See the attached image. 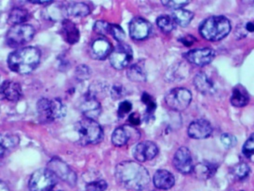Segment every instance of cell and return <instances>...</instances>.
I'll return each mask as SVG.
<instances>
[{"label":"cell","instance_id":"7a4b0ae2","mask_svg":"<svg viewBox=\"0 0 254 191\" xmlns=\"http://www.w3.org/2000/svg\"><path fill=\"white\" fill-rule=\"evenodd\" d=\"M40 58L41 53L37 48H23L9 54L8 66L17 74H29L37 69Z\"/></svg>","mask_w":254,"mask_h":191},{"label":"cell","instance_id":"4dcf8cb0","mask_svg":"<svg viewBox=\"0 0 254 191\" xmlns=\"http://www.w3.org/2000/svg\"><path fill=\"white\" fill-rule=\"evenodd\" d=\"M157 26L164 33H171L175 28V22L170 16H160L157 20Z\"/></svg>","mask_w":254,"mask_h":191},{"label":"cell","instance_id":"f35d334b","mask_svg":"<svg viewBox=\"0 0 254 191\" xmlns=\"http://www.w3.org/2000/svg\"><path fill=\"white\" fill-rule=\"evenodd\" d=\"M90 73H91V71H90V68L87 66V65L83 64V65H80V66L76 68V70H75V76L79 80H81V81L83 80L84 81V80H86V79H88L90 77Z\"/></svg>","mask_w":254,"mask_h":191},{"label":"cell","instance_id":"e575fe53","mask_svg":"<svg viewBox=\"0 0 254 191\" xmlns=\"http://www.w3.org/2000/svg\"><path fill=\"white\" fill-rule=\"evenodd\" d=\"M141 99H142V102L146 106V110H147L149 113L154 112L155 110L157 109V103H156L155 99L148 93H146V92L142 93Z\"/></svg>","mask_w":254,"mask_h":191},{"label":"cell","instance_id":"836d02e7","mask_svg":"<svg viewBox=\"0 0 254 191\" xmlns=\"http://www.w3.org/2000/svg\"><path fill=\"white\" fill-rule=\"evenodd\" d=\"M110 35H112L113 37L120 43H122L126 38L125 31L122 29V27L118 25V24H111Z\"/></svg>","mask_w":254,"mask_h":191},{"label":"cell","instance_id":"7c38bea8","mask_svg":"<svg viewBox=\"0 0 254 191\" xmlns=\"http://www.w3.org/2000/svg\"><path fill=\"white\" fill-rule=\"evenodd\" d=\"M175 168L182 174H190L193 171V160L190 150L187 147H181L173 158Z\"/></svg>","mask_w":254,"mask_h":191},{"label":"cell","instance_id":"5bb4252c","mask_svg":"<svg viewBox=\"0 0 254 191\" xmlns=\"http://www.w3.org/2000/svg\"><path fill=\"white\" fill-rule=\"evenodd\" d=\"M128 28H129V36L131 38L134 40L141 41L147 38L149 36L151 32V24L145 19L137 17L130 21Z\"/></svg>","mask_w":254,"mask_h":191},{"label":"cell","instance_id":"9c48e42d","mask_svg":"<svg viewBox=\"0 0 254 191\" xmlns=\"http://www.w3.org/2000/svg\"><path fill=\"white\" fill-rule=\"evenodd\" d=\"M48 169L50 170L56 177H59L66 184L75 187L76 185V174L70 166L58 158H54L48 163Z\"/></svg>","mask_w":254,"mask_h":191},{"label":"cell","instance_id":"3957f363","mask_svg":"<svg viewBox=\"0 0 254 191\" xmlns=\"http://www.w3.org/2000/svg\"><path fill=\"white\" fill-rule=\"evenodd\" d=\"M231 31L230 21L224 16H211L202 22L199 34L208 41H220Z\"/></svg>","mask_w":254,"mask_h":191},{"label":"cell","instance_id":"cb8c5ba5","mask_svg":"<svg viewBox=\"0 0 254 191\" xmlns=\"http://www.w3.org/2000/svg\"><path fill=\"white\" fill-rule=\"evenodd\" d=\"M217 166L213 163L210 162H200L196 164L194 167H193L194 177L200 180H207L214 176L216 173Z\"/></svg>","mask_w":254,"mask_h":191},{"label":"cell","instance_id":"ffe728a7","mask_svg":"<svg viewBox=\"0 0 254 191\" xmlns=\"http://www.w3.org/2000/svg\"><path fill=\"white\" fill-rule=\"evenodd\" d=\"M154 185L158 190L167 191L172 189L175 184V178L172 173L167 170H158L156 172L154 178Z\"/></svg>","mask_w":254,"mask_h":191},{"label":"cell","instance_id":"f6af8a7d","mask_svg":"<svg viewBox=\"0 0 254 191\" xmlns=\"http://www.w3.org/2000/svg\"><path fill=\"white\" fill-rule=\"evenodd\" d=\"M245 29H246L247 32L253 33L254 31V23L252 22H247V24L245 25Z\"/></svg>","mask_w":254,"mask_h":191},{"label":"cell","instance_id":"6da1fadb","mask_svg":"<svg viewBox=\"0 0 254 191\" xmlns=\"http://www.w3.org/2000/svg\"><path fill=\"white\" fill-rule=\"evenodd\" d=\"M116 179L119 184L129 191L145 190L150 184V176L142 165L136 162L125 161L116 167Z\"/></svg>","mask_w":254,"mask_h":191},{"label":"cell","instance_id":"ab89813d","mask_svg":"<svg viewBox=\"0 0 254 191\" xmlns=\"http://www.w3.org/2000/svg\"><path fill=\"white\" fill-rule=\"evenodd\" d=\"M222 144L226 148H232L237 145V139L231 134H224L221 137Z\"/></svg>","mask_w":254,"mask_h":191},{"label":"cell","instance_id":"681fc988","mask_svg":"<svg viewBox=\"0 0 254 191\" xmlns=\"http://www.w3.org/2000/svg\"></svg>","mask_w":254,"mask_h":191},{"label":"cell","instance_id":"60d3db41","mask_svg":"<svg viewBox=\"0 0 254 191\" xmlns=\"http://www.w3.org/2000/svg\"><path fill=\"white\" fill-rule=\"evenodd\" d=\"M131 110H132V104L131 103L127 101V100L122 101V102L120 103V106H119V111H118L119 117H124Z\"/></svg>","mask_w":254,"mask_h":191},{"label":"cell","instance_id":"9a60e30c","mask_svg":"<svg viewBox=\"0 0 254 191\" xmlns=\"http://www.w3.org/2000/svg\"><path fill=\"white\" fill-rule=\"evenodd\" d=\"M188 136L194 140H204L212 134V127L209 121L198 119L192 122L188 127Z\"/></svg>","mask_w":254,"mask_h":191},{"label":"cell","instance_id":"2e32d148","mask_svg":"<svg viewBox=\"0 0 254 191\" xmlns=\"http://www.w3.org/2000/svg\"><path fill=\"white\" fill-rule=\"evenodd\" d=\"M112 45L105 38H97L90 45V55L92 59L103 60L110 56Z\"/></svg>","mask_w":254,"mask_h":191},{"label":"cell","instance_id":"484cf974","mask_svg":"<svg viewBox=\"0 0 254 191\" xmlns=\"http://www.w3.org/2000/svg\"><path fill=\"white\" fill-rule=\"evenodd\" d=\"M65 16L85 17L90 13V8L87 4L81 2H73L64 7Z\"/></svg>","mask_w":254,"mask_h":191},{"label":"cell","instance_id":"f546056e","mask_svg":"<svg viewBox=\"0 0 254 191\" xmlns=\"http://www.w3.org/2000/svg\"><path fill=\"white\" fill-rule=\"evenodd\" d=\"M28 18H29V13L26 9L22 7H15L8 15V22L10 25L15 26V25L23 24V22H26Z\"/></svg>","mask_w":254,"mask_h":191},{"label":"cell","instance_id":"4fadbf2b","mask_svg":"<svg viewBox=\"0 0 254 191\" xmlns=\"http://www.w3.org/2000/svg\"><path fill=\"white\" fill-rule=\"evenodd\" d=\"M158 153V147L152 141H142L133 148V156L138 162H144L154 159Z\"/></svg>","mask_w":254,"mask_h":191},{"label":"cell","instance_id":"8992f818","mask_svg":"<svg viewBox=\"0 0 254 191\" xmlns=\"http://www.w3.org/2000/svg\"><path fill=\"white\" fill-rule=\"evenodd\" d=\"M36 31L30 24L12 26L6 36V42L10 48H19L29 43L35 37Z\"/></svg>","mask_w":254,"mask_h":191},{"label":"cell","instance_id":"7dc6e473","mask_svg":"<svg viewBox=\"0 0 254 191\" xmlns=\"http://www.w3.org/2000/svg\"><path fill=\"white\" fill-rule=\"evenodd\" d=\"M33 4H41V5H51L53 4V1H32Z\"/></svg>","mask_w":254,"mask_h":191},{"label":"cell","instance_id":"8d00e7d4","mask_svg":"<svg viewBox=\"0 0 254 191\" xmlns=\"http://www.w3.org/2000/svg\"><path fill=\"white\" fill-rule=\"evenodd\" d=\"M107 189V183L105 180L90 182L86 186V191H105Z\"/></svg>","mask_w":254,"mask_h":191},{"label":"cell","instance_id":"30bf717a","mask_svg":"<svg viewBox=\"0 0 254 191\" xmlns=\"http://www.w3.org/2000/svg\"><path fill=\"white\" fill-rule=\"evenodd\" d=\"M132 58L133 52L131 48L124 43H120L117 46L109 56L111 65L117 70H123L129 66Z\"/></svg>","mask_w":254,"mask_h":191},{"label":"cell","instance_id":"d6986e66","mask_svg":"<svg viewBox=\"0 0 254 191\" xmlns=\"http://www.w3.org/2000/svg\"><path fill=\"white\" fill-rule=\"evenodd\" d=\"M194 85L197 91L203 95H213L216 92V87L209 76L203 72L195 74Z\"/></svg>","mask_w":254,"mask_h":191},{"label":"cell","instance_id":"603a6c76","mask_svg":"<svg viewBox=\"0 0 254 191\" xmlns=\"http://www.w3.org/2000/svg\"><path fill=\"white\" fill-rule=\"evenodd\" d=\"M19 144V138L15 135H0V164L5 157Z\"/></svg>","mask_w":254,"mask_h":191},{"label":"cell","instance_id":"74e56055","mask_svg":"<svg viewBox=\"0 0 254 191\" xmlns=\"http://www.w3.org/2000/svg\"><path fill=\"white\" fill-rule=\"evenodd\" d=\"M161 3L164 5L165 7L172 8L174 10L180 9L185 6L188 5L190 3V1H183V0H172V1H161Z\"/></svg>","mask_w":254,"mask_h":191},{"label":"cell","instance_id":"7bdbcfd3","mask_svg":"<svg viewBox=\"0 0 254 191\" xmlns=\"http://www.w3.org/2000/svg\"><path fill=\"white\" fill-rule=\"evenodd\" d=\"M179 41L182 42L183 45H185L186 47H190L196 41V38L193 37L192 35H186V36L179 38Z\"/></svg>","mask_w":254,"mask_h":191},{"label":"cell","instance_id":"8fae6325","mask_svg":"<svg viewBox=\"0 0 254 191\" xmlns=\"http://www.w3.org/2000/svg\"><path fill=\"white\" fill-rule=\"evenodd\" d=\"M187 60L196 66L203 67L209 64L215 57V51L212 48H195L187 52L185 55Z\"/></svg>","mask_w":254,"mask_h":191},{"label":"cell","instance_id":"4316f807","mask_svg":"<svg viewBox=\"0 0 254 191\" xmlns=\"http://www.w3.org/2000/svg\"><path fill=\"white\" fill-rule=\"evenodd\" d=\"M127 77L132 82H143L146 80V71L143 64L137 62L127 68Z\"/></svg>","mask_w":254,"mask_h":191},{"label":"cell","instance_id":"5b68a950","mask_svg":"<svg viewBox=\"0 0 254 191\" xmlns=\"http://www.w3.org/2000/svg\"><path fill=\"white\" fill-rule=\"evenodd\" d=\"M38 112L39 118L44 123H51L55 120L62 119L66 114V108L60 99L41 98L38 102Z\"/></svg>","mask_w":254,"mask_h":191},{"label":"cell","instance_id":"d6a6232c","mask_svg":"<svg viewBox=\"0 0 254 191\" xmlns=\"http://www.w3.org/2000/svg\"><path fill=\"white\" fill-rule=\"evenodd\" d=\"M110 29H111V24L109 22L103 21V20L97 21L93 25V30L95 31V33H97L99 35H102V36L110 35Z\"/></svg>","mask_w":254,"mask_h":191},{"label":"cell","instance_id":"ee69618b","mask_svg":"<svg viewBox=\"0 0 254 191\" xmlns=\"http://www.w3.org/2000/svg\"><path fill=\"white\" fill-rule=\"evenodd\" d=\"M128 123H129V125H133V126L140 125V124H141L140 114L137 113V112L131 113V114L129 115V117H128Z\"/></svg>","mask_w":254,"mask_h":191},{"label":"cell","instance_id":"52a82bcc","mask_svg":"<svg viewBox=\"0 0 254 191\" xmlns=\"http://www.w3.org/2000/svg\"><path fill=\"white\" fill-rule=\"evenodd\" d=\"M57 177L49 169L36 171L29 180L31 191H53L57 183Z\"/></svg>","mask_w":254,"mask_h":191},{"label":"cell","instance_id":"1f68e13d","mask_svg":"<svg viewBox=\"0 0 254 191\" xmlns=\"http://www.w3.org/2000/svg\"><path fill=\"white\" fill-rule=\"evenodd\" d=\"M232 172L236 178L244 179L249 176V174L251 172V168L245 162H240L233 168Z\"/></svg>","mask_w":254,"mask_h":191},{"label":"cell","instance_id":"e0dca14e","mask_svg":"<svg viewBox=\"0 0 254 191\" xmlns=\"http://www.w3.org/2000/svg\"><path fill=\"white\" fill-rule=\"evenodd\" d=\"M23 96V90L20 84L13 81H5L0 86V99L18 101Z\"/></svg>","mask_w":254,"mask_h":191},{"label":"cell","instance_id":"f1b7e54d","mask_svg":"<svg viewBox=\"0 0 254 191\" xmlns=\"http://www.w3.org/2000/svg\"><path fill=\"white\" fill-rule=\"evenodd\" d=\"M194 18V13L190 10L180 8L172 12V20L182 27H187Z\"/></svg>","mask_w":254,"mask_h":191},{"label":"cell","instance_id":"ba28073f","mask_svg":"<svg viewBox=\"0 0 254 191\" xmlns=\"http://www.w3.org/2000/svg\"><path fill=\"white\" fill-rule=\"evenodd\" d=\"M192 100V94L187 89L177 88L172 89L165 96V102L172 110L182 111L188 108Z\"/></svg>","mask_w":254,"mask_h":191},{"label":"cell","instance_id":"ac0fdd59","mask_svg":"<svg viewBox=\"0 0 254 191\" xmlns=\"http://www.w3.org/2000/svg\"><path fill=\"white\" fill-rule=\"evenodd\" d=\"M80 110L86 118L94 120L102 112V106L97 98L94 96H86L80 103Z\"/></svg>","mask_w":254,"mask_h":191},{"label":"cell","instance_id":"7402d4cb","mask_svg":"<svg viewBox=\"0 0 254 191\" xmlns=\"http://www.w3.org/2000/svg\"><path fill=\"white\" fill-rule=\"evenodd\" d=\"M62 35L68 44H75L78 42L80 34L75 23L70 20H64L62 22Z\"/></svg>","mask_w":254,"mask_h":191},{"label":"cell","instance_id":"bcb514c9","mask_svg":"<svg viewBox=\"0 0 254 191\" xmlns=\"http://www.w3.org/2000/svg\"><path fill=\"white\" fill-rule=\"evenodd\" d=\"M0 191H10L8 189V185L1 180H0Z\"/></svg>","mask_w":254,"mask_h":191},{"label":"cell","instance_id":"44dd1931","mask_svg":"<svg viewBox=\"0 0 254 191\" xmlns=\"http://www.w3.org/2000/svg\"><path fill=\"white\" fill-rule=\"evenodd\" d=\"M188 73L189 68L187 66V63L181 61L170 67V69L166 73L165 78L168 82L182 81L188 76Z\"/></svg>","mask_w":254,"mask_h":191},{"label":"cell","instance_id":"83f0119b","mask_svg":"<svg viewBox=\"0 0 254 191\" xmlns=\"http://www.w3.org/2000/svg\"><path fill=\"white\" fill-rule=\"evenodd\" d=\"M231 104L235 107H244L250 101V96L246 89L242 87H236L231 96Z\"/></svg>","mask_w":254,"mask_h":191},{"label":"cell","instance_id":"b9f144b4","mask_svg":"<svg viewBox=\"0 0 254 191\" xmlns=\"http://www.w3.org/2000/svg\"><path fill=\"white\" fill-rule=\"evenodd\" d=\"M111 95L114 99H120L126 96V90L122 86H114L111 90Z\"/></svg>","mask_w":254,"mask_h":191},{"label":"cell","instance_id":"277c9868","mask_svg":"<svg viewBox=\"0 0 254 191\" xmlns=\"http://www.w3.org/2000/svg\"><path fill=\"white\" fill-rule=\"evenodd\" d=\"M75 128L83 145L97 144L104 138L103 128L95 120L82 119L75 124Z\"/></svg>","mask_w":254,"mask_h":191},{"label":"cell","instance_id":"d590c367","mask_svg":"<svg viewBox=\"0 0 254 191\" xmlns=\"http://www.w3.org/2000/svg\"><path fill=\"white\" fill-rule=\"evenodd\" d=\"M242 151H243V154L245 155L247 158L253 160V156H254V140L253 135H252L251 138L245 142V144H244V146H243V148H242Z\"/></svg>","mask_w":254,"mask_h":191},{"label":"cell","instance_id":"c3c4849f","mask_svg":"<svg viewBox=\"0 0 254 191\" xmlns=\"http://www.w3.org/2000/svg\"></svg>","mask_w":254,"mask_h":191},{"label":"cell","instance_id":"d4e9b609","mask_svg":"<svg viewBox=\"0 0 254 191\" xmlns=\"http://www.w3.org/2000/svg\"><path fill=\"white\" fill-rule=\"evenodd\" d=\"M131 127L130 126H121L117 128L112 134L113 145L116 147H122L127 144L131 138Z\"/></svg>","mask_w":254,"mask_h":191}]
</instances>
